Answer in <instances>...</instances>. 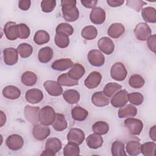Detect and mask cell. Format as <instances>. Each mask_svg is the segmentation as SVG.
<instances>
[{"label": "cell", "instance_id": "d6986e66", "mask_svg": "<svg viewBox=\"0 0 156 156\" xmlns=\"http://www.w3.org/2000/svg\"><path fill=\"white\" fill-rule=\"evenodd\" d=\"M102 137L97 133H92L89 135L86 138V143L88 147L93 149H97L101 147L103 144Z\"/></svg>", "mask_w": 156, "mask_h": 156}, {"label": "cell", "instance_id": "f6af8a7d", "mask_svg": "<svg viewBox=\"0 0 156 156\" xmlns=\"http://www.w3.org/2000/svg\"><path fill=\"white\" fill-rule=\"evenodd\" d=\"M55 32L56 33H63L69 36L73 34L74 29L69 24L66 23H62L57 26Z\"/></svg>", "mask_w": 156, "mask_h": 156}, {"label": "cell", "instance_id": "cb8c5ba5", "mask_svg": "<svg viewBox=\"0 0 156 156\" xmlns=\"http://www.w3.org/2000/svg\"><path fill=\"white\" fill-rule=\"evenodd\" d=\"M85 73V68L80 63H76L73 64V66L68 71V74L71 79L78 80L84 75Z\"/></svg>", "mask_w": 156, "mask_h": 156}, {"label": "cell", "instance_id": "52a82bcc", "mask_svg": "<svg viewBox=\"0 0 156 156\" xmlns=\"http://www.w3.org/2000/svg\"><path fill=\"white\" fill-rule=\"evenodd\" d=\"M88 60L93 66L99 67L102 66L105 63V57L103 54L99 50H90L88 54Z\"/></svg>", "mask_w": 156, "mask_h": 156}, {"label": "cell", "instance_id": "c3c4849f", "mask_svg": "<svg viewBox=\"0 0 156 156\" xmlns=\"http://www.w3.org/2000/svg\"><path fill=\"white\" fill-rule=\"evenodd\" d=\"M56 6L55 0H43L41 2V8L43 12L50 13L54 10Z\"/></svg>", "mask_w": 156, "mask_h": 156}, {"label": "cell", "instance_id": "f1b7e54d", "mask_svg": "<svg viewBox=\"0 0 156 156\" xmlns=\"http://www.w3.org/2000/svg\"><path fill=\"white\" fill-rule=\"evenodd\" d=\"M141 15L143 20L150 23H156V10L152 7H146L141 10Z\"/></svg>", "mask_w": 156, "mask_h": 156}, {"label": "cell", "instance_id": "f35d334b", "mask_svg": "<svg viewBox=\"0 0 156 156\" xmlns=\"http://www.w3.org/2000/svg\"><path fill=\"white\" fill-rule=\"evenodd\" d=\"M54 41L56 46L60 48H65L69 44V36L63 33H56Z\"/></svg>", "mask_w": 156, "mask_h": 156}, {"label": "cell", "instance_id": "30bf717a", "mask_svg": "<svg viewBox=\"0 0 156 156\" xmlns=\"http://www.w3.org/2000/svg\"><path fill=\"white\" fill-rule=\"evenodd\" d=\"M4 62L7 65H15L18 60V52L13 48H7L3 51Z\"/></svg>", "mask_w": 156, "mask_h": 156}, {"label": "cell", "instance_id": "836d02e7", "mask_svg": "<svg viewBox=\"0 0 156 156\" xmlns=\"http://www.w3.org/2000/svg\"><path fill=\"white\" fill-rule=\"evenodd\" d=\"M156 144L155 142H147L141 145L140 152L144 156H155Z\"/></svg>", "mask_w": 156, "mask_h": 156}, {"label": "cell", "instance_id": "6da1fadb", "mask_svg": "<svg viewBox=\"0 0 156 156\" xmlns=\"http://www.w3.org/2000/svg\"><path fill=\"white\" fill-rule=\"evenodd\" d=\"M76 1L62 0L61 1L63 17L68 22H74L79 17V11L76 7Z\"/></svg>", "mask_w": 156, "mask_h": 156}, {"label": "cell", "instance_id": "4fadbf2b", "mask_svg": "<svg viewBox=\"0 0 156 156\" xmlns=\"http://www.w3.org/2000/svg\"><path fill=\"white\" fill-rule=\"evenodd\" d=\"M98 48L101 52L110 55L115 49V44L112 39L107 37L101 38L98 43Z\"/></svg>", "mask_w": 156, "mask_h": 156}, {"label": "cell", "instance_id": "83f0119b", "mask_svg": "<svg viewBox=\"0 0 156 156\" xmlns=\"http://www.w3.org/2000/svg\"><path fill=\"white\" fill-rule=\"evenodd\" d=\"M63 98L68 104H74L79 102L80 96L77 90L69 89L63 93Z\"/></svg>", "mask_w": 156, "mask_h": 156}, {"label": "cell", "instance_id": "277c9868", "mask_svg": "<svg viewBox=\"0 0 156 156\" xmlns=\"http://www.w3.org/2000/svg\"><path fill=\"white\" fill-rule=\"evenodd\" d=\"M124 125L129 133L133 135H139L143 130V122L136 118H128L124 121Z\"/></svg>", "mask_w": 156, "mask_h": 156}, {"label": "cell", "instance_id": "d590c367", "mask_svg": "<svg viewBox=\"0 0 156 156\" xmlns=\"http://www.w3.org/2000/svg\"><path fill=\"white\" fill-rule=\"evenodd\" d=\"M140 146L141 144L139 141L132 140L129 141L126 144V151L129 155L136 156L140 154Z\"/></svg>", "mask_w": 156, "mask_h": 156}, {"label": "cell", "instance_id": "2e32d148", "mask_svg": "<svg viewBox=\"0 0 156 156\" xmlns=\"http://www.w3.org/2000/svg\"><path fill=\"white\" fill-rule=\"evenodd\" d=\"M106 18V14L105 10L101 7H98L93 8L90 15V19L94 24H102Z\"/></svg>", "mask_w": 156, "mask_h": 156}, {"label": "cell", "instance_id": "11a10c76", "mask_svg": "<svg viewBox=\"0 0 156 156\" xmlns=\"http://www.w3.org/2000/svg\"><path fill=\"white\" fill-rule=\"evenodd\" d=\"M149 136L154 141L156 140V126H154L150 129Z\"/></svg>", "mask_w": 156, "mask_h": 156}, {"label": "cell", "instance_id": "ffe728a7", "mask_svg": "<svg viewBox=\"0 0 156 156\" xmlns=\"http://www.w3.org/2000/svg\"><path fill=\"white\" fill-rule=\"evenodd\" d=\"M91 102L96 107H104L109 104V99L103 91L95 92L91 96Z\"/></svg>", "mask_w": 156, "mask_h": 156}, {"label": "cell", "instance_id": "ab89813d", "mask_svg": "<svg viewBox=\"0 0 156 156\" xmlns=\"http://www.w3.org/2000/svg\"><path fill=\"white\" fill-rule=\"evenodd\" d=\"M57 82L62 86L65 87H73L79 84L78 80L71 79L67 73H63L60 75L57 78Z\"/></svg>", "mask_w": 156, "mask_h": 156}, {"label": "cell", "instance_id": "3957f363", "mask_svg": "<svg viewBox=\"0 0 156 156\" xmlns=\"http://www.w3.org/2000/svg\"><path fill=\"white\" fill-rule=\"evenodd\" d=\"M127 75V71L121 62L115 63L110 69V76L112 79L117 81L125 80Z\"/></svg>", "mask_w": 156, "mask_h": 156}, {"label": "cell", "instance_id": "816d5d0a", "mask_svg": "<svg viewBox=\"0 0 156 156\" xmlns=\"http://www.w3.org/2000/svg\"><path fill=\"white\" fill-rule=\"evenodd\" d=\"M31 4V1L30 0H21L18 2V7L22 10H27Z\"/></svg>", "mask_w": 156, "mask_h": 156}, {"label": "cell", "instance_id": "f546056e", "mask_svg": "<svg viewBox=\"0 0 156 156\" xmlns=\"http://www.w3.org/2000/svg\"><path fill=\"white\" fill-rule=\"evenodd\" d=\"M88 115V111L79 105L75 106L71 110L72 118L76 121H83L87 118Z\"/></svg>", "mask_w": 156, "mask_h": 156}, {"label": "cell", "instance_id": "484cf974", "mask_svg": "<svg viewBox=\"0 0 156 156\" xmlns=\"http://www.w3.org/2000/svg\"><path fill=\"white\" fill-rule=\"evenodd\" d=\"M53 57V50L49 46L41 48L38 53V59L43 63H48Z\"/></svg>", "mask_w": 156, "mask_h": 156}, {"label": "cell", "instance_id": "6f0895ef", "mask_svg": "<svg viewBox=\"0 0 156 156\" xmlns=\"http://www.w3.org/2000/svg\"><path fill=\"white\" fill-rule=\"evenodd\" d=\"M6 121V116L2 111H1V127H2L3 125L5 123Z\"/></svg>", "mask_w": 156, "mask_h": 156}, {"label": "cell", "instance_id": "9f6ffc18", "mask_svg": "<svg viewBox=\"0 0 156 156\" xmlns=\"http://www.w3.org/2000/svg\"><path fill=\"white\" fill-rule=\"evenodd\" d=\"M40 155H47V156H54L55 155V154L52 151H50L48 149H46L43 151V152L40 154Z\"/></svg>", "mask_w": 156, "mask_h": 156}, {"label": "cell", "instance_id": "1f68e13d", "mask_svg": "<svg viewBox=\"0 0 156 156\" xmlns=\"http://www.w3.org/2000/svg\"><path fill=\"white\" fill-rule=\"evenodd\" d=\"M37 81V75L32 71H27L21 76V82L26 86L30 87L34 85Z\"/></svg>", "mask_w": 156, "mask_h": 156}, {"label": "cell", "instance_id": "f907efd6", "mask_svg": "<svg viewBox=\"0 0 156 156\" xmlns=\"http://www.w3.org/2000/svg\"><path fill=\"white\" fill-rule=\"evenodd\" d=\"M147 46L149 49L154 53H155V45H156V38L155 35H151L147 39Z\"/></svg>", "mask_w": 156, "mask_h": 156}, {"label": "cell", "instance_id": "603a6c76", "mask_svg": "<svg viewBox=\"0 0 156 156\" xmlns=\"http://www.w3.org/2000/svg\"><path fill=\"white\" fill-rule=\"evenodd\" d=\"M3 96L9 99H16L19 98L21 96L20 90L15 86L13 85H8L5 87L2 90Z\"/></svg>", "mask_w": 156, "mask_h": 156}, {"label": "cell", "instance_id": "5bb4252c", "mask_svg": "<svg viewBox=\"0 0 156 156\" xmlns=\"http://www.w3.org/2000/svg\"><path fill=\"white\" fill-rule=\"evenodd\" d=\"M43 86L48 93L52 96H58L63 93L61 85L56 81L46 80L44 82Z\"/></svg>", "mask_w": 156, "mask_h": 156}, {"label": "cell", "instance_id": "e0dca14e", "mask_svg": "<svg viewBox=\"0 0 156 156\" xmlns=\"http://www.w3.org/2000/svg\"><path fill=\"white\" fill-rule=\"evenodd\" d=\"M4 32L6 38L11 41L16 40L18 37V24L13 21H9L4 25Z\"/></svg>", "mask_w": 156, "mask_h": 156}, {"label": "cell", "instance_id": "60d3db41", "mask_svg": "<svg viewBox=\"0 0 156 156\" xmlns=\"http://www.w3.org/2000/svg\"><path fill=\"white\" fill-rule=\"evenodd\" d=\"M17 51L20 57L24 58H27L31 55L33 52L32 46L26 43H23L19 44L17 47Z\"/></svg>", "mask_w": 156, "mask_h": 156}, {"label": "cell", "instance_id": "d6a6232c", "mask_svg": "<svg viewBox=\"0 0 156 156\" xmlns=\"http://www.w3.org/2000/svg\"><path fill=\"white\" fill-rule=\"evenodd\" d=\"M50 40L49 34L44 30H37L34 37V42L38 45H42L48 43Z\"/></svg>", "mask_w": 156, "mask_h": 156}, {"label": "cell", "instance_id": "5b68a950", "mask_svg": "<svg viewBox=\"0 0 156 156\" xmlns=\"http://www.w3.org/2000/svg\"><path fill=\"white\" fill-rule=\"evenodd\" d=\"M134 34L136 39L140 41H146L151 35L152 30L146 23H138L134 29Z\"/></svg>", "mask_w": 156, "mask_h": 156}, {"label": "cell", "instance_id": "7dc6e473", "mask_svg": "<svg viewBox=\"0 0 156 156\" xmlns=\"http://www.w3.org/2000/svg\"><path fill=\"white\" fill-rule=\"evenodd\" d=\"M30 34L29 27L24 23L18 24V37L21 39L27 38Z\"/></svg>", "mask_w": 156, "mask_h": 156}, {"label": "cell", "instance_id": "7bdbcfd3", "mask_svg": "<svg viewBox=\"0 0 156 156\" xmlns=\"http://www.w3.org/2000/svg\"><path fill=\"white\" fill-rule=\"evenodd\" d=\"M92 130L95 133L100 135H105L108 132L109 126L106 122L97 121L93 125Z\"/></svg>", "mask_w": 156, "mask_h": 156}, {"label": "cell", "instance_id": "7a4b0ae2", "mask_svg": "<svg viewBox=\"0 0 156 156\" xmlns=\"http://www.w3.org/2000/svg\"><path fill=\"white\" fill-rule=\"evenodd\" d=\"M55 115L56 113L54 108L51 106L46 105L40 110L38 120L41 124L49 126L53 123Z\"/></svg>", "mask_w": 156, "mask_h": 156}, {"label": "cell", "instance_id": "9a60e30c", "mask_svg": "<svg viewBox=\"0 0 156 156\" xmlns=\"http://www.w3.org/2000/svg\"><path fill=\"white\" fill-rule=\"evenodd\" d=\"M102 80L101 74L98 71H92L84 80V84L88 89H94L99 86Z\"/></svg>", "mask_w": 156, "mask_h": 156}, {"label": "cell", "instance_id": "b9f144b4", "mask_svg": "<svg viewBox=\"0 0 156 156\" xmlns=\"http://www.w3.org/2000/svg\"><path fill=\"white\" fill-rule=\"evenodd\" d=\"M112 154L113 156H126L127 154L124 150V144L119 141H115L113 143L111 147Z\"/></svg>", "mask_w": 156, "mask_h": 156}, {"label": "cell", "instance_id": "8fae6325", "mask_svg": "<svg viewBox=\"0 0 156 156\" xmlns=\"http://www.w3.org/2000/svg\"><path fill=\"white\" fill-rule=\"evenodd\" d=\"M40 108L38 107L26 105L24 109V115L26 119L32 124L35 125L39 121L38 113Z\"/></svg>", "mask_w": 156, "mask_h": 156}, {"label": "cell", "instance_id": "681fc988", "mask_svg": "<svg viewBox=\"0 0 156 156\" xmlns=\"http://www.w3.org/2000/svg\"><path fill=\"white\" fill-rule=\"evenodd\" d=\"M146 2L140 0H128L126 2V5L129 7L133 9L137 12H140L142 7L146 5Z\"/></svg>", "mask_w": 156, "mask_h": 156}, {"label": "cell", "instance_id": "8d00e7d4", "mask_svg": "<svg viewBox=\"0 0 156 156\" xmlns=\"http://www.w3.org/2000/svg\"><path fill=\"white\" fill-rule=\"evenodd\" d=\"M63 155L74 156L80 154V148L79 145L72 142H69L63 148Z\"/></svg>", "mask_w": 156, "mask_h": 156}, {"label": "cell", "instance_id": "7c38bea8", "mask_svg": "<svg viewBox=\"0 0 156 156\" xmlns=\"http://www.w3.org/2000/svg\"><path fill=\"white\" fill-rule=\"evenodd\" d=\"M85 136V133L82 130L78 128H72L67 134V140L68 142L80 145L84 141Z\"/></svg>", "mask_w": 156, "mask_h": 156}, {"label": "cell", "instance_id": "ee69618b", "mask_svg": "<svg viewBox=\"0 0 156 156\" xmlns=\"http://www.w3.org/2000/svg\"><path fill=\"white\" fill-rule=\"evenodd\" d=\"M145 80L143 77L139 74L132 75L129 80V85L133 88H140L144 85Z\"/></svg>", "mask_w": 156, "mask_h": 156}, {"label": "cell", "instance_id": "4316f807", "mask_svg": "<svg viewBox=\"0 0 156 156\" xmlns=\"http://www.w3.org/2000/svg\"><path fill=\"white\" fill-rule=\"evenodd\" d=\"M52 127L57 131H63L68 127V123L65 116L61 113H56L55 119L52 124Z\"/></svg>", "mask_w": 156, "mask_h": 156}, {"label": "cell", "instance_id": "8992f818", "mask_svg": "<svg viewBox=\"0 0 156 156\" xmlns=\"http://www.w3.org/2000/svg\"><path fill=\"white\" fill-rule=\"evenodd\" d=\"M128 92L126 90H122L116 93L111 99V104L115 108H120L124 106L128 102Z\"/></svg>", "mask_w": 156, "mask_h": 156}, {"label": "cell", "instance_id": "4dcf8cb0", "mask_svg": "<svg viewBox=\"0 0 156 156\" xmlns=\"http://www.w3.org/2000/svg\"><path fill=\"white\" fill-rule=\"evenodd\" d=\"M62 142L57 138H49L46 140L45 144V149L56 154L62 149Z\"/></svg>", "mask_w": 156, "mask_h": 156}, {"label": "cell", "instance_id": "9c48e42d", "mask_svg": "<svg viewBox=\"0 0 156 156\" xmlns=\"http://www.w3.org/2000/svg\"><path fill=\"white\" fill-rule=\"evenodd\" d=\"M5 144L9 149L18 151L23 146L24 140L21 136L18 134H12L7 137Z\"/></svg>", "mask_w": 156, "mask_h": 156}, {"label": "cell", "instance_id": "f5cc1de1", "mask_svg": "<svg viewBox=\"0 0 156 156\" xmlns=\"http://www.w3.org/2000/svg\"><path fill=\"white\" fill-rule=\"evenodd\" d=\"M80 2L86 8L93 9L96 7V4H98V1H96V0H91V1L82 0V1H80Z\"/></svg>", "mask_w": 156, "mask_h": 156}, {"label": "cell", "instance_id": "ac0fdd59", "mask_svg": "<svg viewBox=\"0 0 156 156\" xmlns=\"http://www.w3.org/2000/svg\"><path fill=\"white\" fill-rule=\"evenodd\" d=\"M26 101L30 104H38L43 98V92L37 88H32L27 90L25 94Z\"/></svg>", "mask_w": 156, "mask_h": 156}, {"label": "cell", "instance_id": "bcb514c9", "mask_svg": "<svg viewBox=\"0 0 156 156\" xmlns=\"http://www.w3.org/2000/svg\"><path fill=\"white\" fill-rule=\"evenodd\" d=\"M144 97L143 94L139 92H133L128 94V101L132 104L140 105L143 102Z\"/></svg>", "mask_w": 156, "mask_h": 156}, {"label": "cell", "instance_id": "44dd1931", "mask_svg": "<svg viewBox=\"0 0 156 156\" xmlns=\"http://www.w3.org/2000/svg\"><path fill=\"white\" fill-rule=\"evenodd\" d=\"M73 65V62L70 58H65L54 61L51 65V68L56 71H63L71 68Z\"/></svg>", "mask_w": 156, "mask_h": 156}, {"label": "cell", "instance_id": "d4e9b609", "mask_svg": "<svg viewBox=\"0 0 156 156\" xmlns=\"http://www.w3.org/2000/svg\"><path fill=\"white\" fill-rule=\"evenodd\" d=\"M125 32V27L122 24L115 23L112 24L108 29V35L113 38H118Z\"/></svg>", "mask_w": 156, "mask_h": 156}, {"label": "cell", "instance_id": "e575fe53", "mask_svg": "<svg viewBox=\"0 0 156 156\" xmlns=\"http://www.w3.org/2000/svg\"><path fill=\"white\" fill-rule=\"evenodd\" d=\"M81 35L87 40H92L97 37L98 30L93 26H87L82 29Z\"/></svg>", "mask_w": 156, "mask_h": 156}, {"label": "cell", "instance_id": "7402d4cb", "mask_svg": "<svg viewBox=\"0 0 156 156\" xmlns=\"http://www.w3.org/2000/svg\"><path fill=\"white\" fill-rule=\"evenodd\" d=\"M137 114V108L132 104H127L118 110V117L119 118H133Z\"/></svg>", "mask_w": 156, "mask_h": 156}, {"label": "cell", "instance_id": "db71d44e", "mask_svg": "<svg viewBox=\"0 0 156 156\" xmlns=\"http://www.w3.org/2000/svg\"><path fill=\"white\" fill-rule=\"evenodd\" d=\"M107 2L109 6L112 7H116L122 5L124 2V0H107Z\"/></svg>", "mask_w": 156, "mask_h": 156}, {"label": "cell", "instance_id": "ba28073f", "mask_svg": "<svg viewBox=\"0 0 156 156\" xmlns=\"http://www.w3.org/2000/svg\"><path fill=\"white\" fill-rule=\"evenodd\" d=\"M51 133L50 129L47 126L37 124L32 129V135L37 140L43 141L45 140Z\"/></svg>", "mask_w": 156, "mask_h": 156}, {"label": "cell", "instance_id": "74e56055", "mask_svg": "<svg viewBox=\"0 0 156 156\" xmlns=\"http://www.w3.org/2000/svg\"><path fill=\"white\" fill-rule=\"evenodd\" d=\"M122 88V85L115 83V82H109L105 85L104 88V93L106 96L108 98L112 97L116 93L119 91Z\"/></svg>", "mask_w": 156, "mask_h": 156}]
</instances>
